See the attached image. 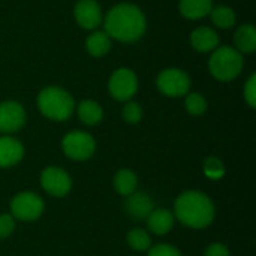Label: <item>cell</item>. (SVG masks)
<instances>
[{
  "label": "cell",
  "mask_w": 256,
  "mask_h": 256,
  "mask_svg": "<svg viewBox=\"0 0 256 256\" xmlns=\"http://www.w3.org/2000/svg\"><path fill=\"white\" fill-rule=\"evenodd\" d=\"M174 222H176L174 214L171 212L165 210V208L153 210L150 213V216L147 218L148 231L153 232V234H156V236H165V234H168L174 228Z\"/></svg>",
  "instance_id": "cell-14"
},
{
  "label": "cell",
  "mask_w": 256,
  "mask_h": 256,
  "mask_svg": "<svg viewBox=\"0 0 256 256\" xmlns=\"http://www.w3.org/2000/svg\"><path fill=\"white\" fill-rule=\"evenodd\" d=\"M75 20L86 30H94L102 22V9L96 0H80L75 6Z\"/></svg>",
  "instance_id": "cell-11"
},
{
  "label": "cell",
  "mask_w": 256,
  "mask_h": 256,
  "mask_svg": "<svg viewBox=\"0 0 256 256\" xmlns=\"http://www.w3.org/2000/svg\"><path fill=\"white\" fill-rule=\"evenodd\" d=\"M153 210H154V202L146 192H136L135 190L132 195L126 196L124 212L135 222L147 220V218L150 216V213Z\"/></svg>",
  "instance_id": "cell-12"
},
{
  "label": "cell",
  "mask_w": 256,
  "mask_h": 256,
  "mask_svg": "<svg viewBox=\"0 0 256 256\" xmlns=\"http://www.w3.org/2000/svg\"><path fill=\"white\" fill-rule=\"evenodd\" d=\"M214 216V204L202 192L188 190L176 201V218L188 228L204 230L213 224Z\"/></svg>",
  "instance_id": "cell-2"
},
{
  "label": "cell",
  "mask_w": 256,
  "mask_h": 256,
  "mask_svg": "<svg viewBox=\"0 0 256 256\" xmlns=\"http://www.w3.org/2000/svg\"><path fill=\"white\" fill-rule=\"evenodd\" d=\"M128 244L136 252H146L152 248V238L147 231L135 228L128 234Z\"/></svg>",
  "instance_id": "cell-22"
},
{
  "label": "cell",
  "mask_w": 256,
  "mask_h": 256,
  "mask_svg": "<svg viewBox=\"0 0 256 256\" xmlns=\"http://www.w3.org/2000/svg\"><path fill=\"white\" fill-rule=\"evenodd\" d=\"M123 118L129 124H136L142 120V108L136 102H129L123 108Z\"/></svg>",
  "instance_id": "cell-24"
},
{
  "label": "cell",
  "mask_w": 256,
  "mask_h": 256,
  "mask_svg": "<svg viewBox=\"0 0 256 256\" xmlns=\"http://www.w3.org/2000/svg\"><path fill=\"white\" fill-rule=\"evenodd\" d=\"M236 42V50L238 52H244V54H250L256 50V28L252 24H244L242 26L234 38Z\"/></svg>",
  "instance_id": "cell-19"
},
{
  "label": "cell",
  "mask_w": 256,
  "mask_h": 256,
  "mask_svg": "<svg viewBox=\"0 0 256 256\" xmlns=\"http://www.w3.org/2000/svg\"><path fill=\"white\" fill-rule=\"evenodd\" d=\"M190 42H192V46L196 51L208 52V51H214L218 48L219 36L210 27H200V28L194 30V33L190 36Z\"/></svg>",
  "instance_id": "cell-15"
},
{
  "label": "cell",
  "mask_w": 256,
  "mask_h": 256,
  "mask_svg": "<svg viewBox=\"0 0 256 256\" xmlns=\"http://www.w3.org/2000/svg\"><path fill=\"white\" fill-rule=\"evenodd\" d=\"M108 90L110 94L118 102L130 100L138 92V78L135 72L128 68L117 69L110 78Z\"/></svg>",
  "instance_id": "cell-7"
},
{
  "label": "cell",
  "mask_w": 256,
  "mask_h": 256,
  "mask_svg": "<svg viewBox=\"0 0 256 256\" xmlns=\"http://www.w3.org/2000/svg\"><path fill=\"white\" fill-rule=\"evenodd\" d=\"M26 124V111L21 104L6 100L0 104V134H15Z\"/></svg>",
  "instance_id": "cell-10"
},
{
  "label": "cell",
  "mask_w": 256,
  "mask_h": 256,
  "mask_svg": "<svg viewBox=\"0 0 256 256\" xmlns=\"http://www.w3.org/2000/svg\"><path fill=\"white\" fill-rule=\"evenodd\" d=\"M213 9V0H180V12L188 20H201Z\"/></svg>",
  "instance_id": "cell-16"
},
{
  "label": "cell",
  "mask_w": 256,
  "mask_h": 256,
  "mask_svg": "<svg viewBox=\"0 0 256 256\" xmlns=\"http://www.w3.org/2000/svg\"><path fill=\"white\" fill-rule=\"evenodd\" d=\"M24 158L22 144L10 136H0V168H10Z\"/></svg>",
  "instance_id": "cell-13"
},
{
  "label": "cell",
  "mask_w": 256,
  "mask_h": 256,
  "mask_svg": "<svg viewBox=\"0 0 256 256\" xmlns=\"http://www.w3.org/2000/svg\"><path fill=\"white\" fill-rule=\"evenodd\" d=\"M40 184L48 195L63 198L72 189V178L64 170L57 166H48L40 174Z\"/></svg>",
  "instance_id": "cell-9"
},
{
  "label": "cell",
  "mask_w": 256,
  "mask_h": 256,
  "mask_svg": "<svg viewBox=\"0 0 256 256\" xmlns=\"http://www.w3.org/2000/svg\"><path fill=\"white\" fill-rule=\"evenodd\" d=\"M244 98H246V102L249 104V106H250V108H255L256 106V75L255 74L249 78V81H248V84H246V87H244Z\"/></svg>",
  "instance_id": "cell-28"
},
{
  "label": "cell",
  "mask_w": 256,
  "mask_h": 256,
  "mask_svg": "<svg viewBox=\"0 0 256 256\" xmlns=\"http://www.w3.org/2000/svg\"><path fill=\"white\" fill-rule=\"evenodd\" d=\"M39 111L52 122H64L75 111V100L70 93L60 87H46L38 96Z\"/></svg>",
  "instance_id": "cell-3"
},
{
  "label": "cell",
  "mask_w": 256,
  "mask_h": 256,
  "mask_svg": "<svg viewBox=\"0 0 256 256\" xmlns=\"http://www.w3.org/2000/svg\"><path fill=\"white\" fill-rule=\"evenodd\" d=\"M243 56L236 48L220 46L216 48L210 58V72L212 75L222 82H228L236 80L243 70Z\"/></svg>",
  "instance_id": "cell-4"
},
{
  "label": "cell",
  "mask_w": 256,
  "mask_h": 256,
  "mask_svg": "<svg viewBox=\"0 0 256 256\" xmlns=\"http://www.w3.org/2000/svg\"><path fill=\"white\" fill-rule=\"evenodd\" d=\"M86 48L93 57H104L111 50V38L105 32H94L87 38Z\"/></svg>",
  "instance_id": "cell-20"
},
{
  "label": "cell",
  "mask_w": 256,
  "mask_h": 256,
  "mask_svg": "<svg viewBox=\"0 0 256 256\" xmlns=\"http://www.w3.org/2000/svg\"><path fill=\"white\" fill-rule=\"evenodd\" d=\"M45 210L44 200L34 192H21L10 201V214L15 220L34 222Z\"/></svg>",
  "instance_id": "cell-5"
},
{
  "label": "cell",
  "mask_w": 256,
  "mask_h": 256,
  "mask_svg": "<svg viewBox=\"0 0 256 256\" xmlns=\"http://www.w3.org/2000/svg\"><path fill=\"white\" fill-rule=\"evenodd\" d=\"M206 256H231L230 249L222 243H213L207 248Z\"/></svg>",
  "instance_id": "cell-29"
},
{
  "label": "cell",
  "mask_w": 256,
  "mask_h": 256,
  "mask_svg": "<svg viewBox=\"0 0 256 256\" xmlns=\"http://www.w3.org/2000/svg\"><path fill=\"white\" fill-rule=\"evenodd\" d=\"M213 22L220 28H231L236 24V12L228 6H218L210 12Z\"/></svg>",
  "instance_id": "cell-21"
},
{
  "label": "cell",
  "mask_w": 256,
  "mask_h": 256,
  "mask_svg": "<svg viewBox=\"0 0 256 256\" xmlns=\"http://www.w3.org/2000/svg\"><path fill=\"white\" fill-rule=\"evenodd\" d=\"M148 256H183L182 252L171 246V244H158L154 248H150Z\"/></svg>",
  "instance_id": "cell-27"
},
{
  "label": "cell",
  "mask_w": 256,
  "mask_h": 256,
  "mask_svg": "<svg viewBox=\"0 0 256 256\" xmlns=\"http://www.w3.org/2000/svg\"><path fill=\"white\" fill-rule=\"evenodd\" d=\"M78 117L84 124L96 126L104 118V110L98 102L92 99H86L78 105Z\"/></svg>",
  "instance_id": "cell-18"
},
{
  "label": "cell",
  "mask_w": 256,
  "mask_h": 256,
  "mask_svg": "<svg viewBox=\"0 0 256 256\" xmlns=\"http://www.w3.org/2000/svg\"><path fill=\"white\" fill-rule=\"evenodd\" d=\"M204 171L210 178H220L225 172L224 164L222 160H219L218 158H208L204 164Z\"/></svg>",
  "instance_id": "cell-25"
},
{
  "label": "cell",
  "mask_w": 256,
  "mask_h": 256,
  "mask_svg": "<svg viewBox=\"0 0 256 256\" xmlns=\"http://www.w3.org/2000/svg\"><path fill=\"white\" fill-rule=\"evenodd\" d=\"M105 33L124 44L136 42L142 38L147 28L146 15L142 10L130 3H120L114 6L105 18Z\"/></svg>",
  "instance_id": "cell-1"
},
{
  "label": "cell",
  "mask_w": 256,
  "mask_h": 256,
  "mask_svg": "<svg viewBox=\"0 0 256 256\" xmlns=\"http://www.w3.org/2000/svg\"><path fill=\"white\" fill-rule=\"evenodd\" d=\"M186 110L190 116L200 117L207 111V100L200 93H190L186 98Z\"/></svg>",
  "instance_id": "cell-23"
},
{
  "label": "cell",
  "mask_w": 256,
  "mask_h": 256,
  "mask_svg": "<svg viewBox=\"0 0 256 256\" xmlns=\"http://www.w3.org/2000/svg\"><path fill=\"white\" fill-rule=\"evenodd\" d=\"M158 88L168 98H182L190 90V78L182 69H165L158 76Z\"/></svg>",
  "instance_id": "cell-8"
},
{
  "label": "cell",
  "mask_w": 256,
  "mask_h": 256,
  "mask_svg": "<svg viewBox=\"0 0 256 256\" xmlns=\"http://www.w3.org/2000/svg\"><path fill=\"white\" fill-rule=\"evenodd\" d=\"M62 148H63V153L69 159L76 160V162H84V160H88L94 154L96 141L87 132L74 130L63 138Z\"/></svg>",
  "instance_id": "cell-6"
},
{
  "label": "cell",
  "mask_w": 256,
  "mask_h": 256,
  "mask_svg": "<svg viewBox=\"0 0 256 256\" xmlns=\"http://www.w3.org/2000/svg\"><path fill=\"white\" fill-rule=\"evenodd\" d=\"M112 184H114V189L118 195L122 196H129L132 195L135 190H136V186H138V177L136 174L132 171V170H120L116 176H114V180H112Z\"/></svg>",
  "instance_id": "cell-17"
},
{
  "label": "cell",
  "mask_w": 256,
  "mask_h": 256,
  "mask_svg": "<svg viewBox=\"0 0 256 256\" xmlns=\"http://www.w3.org/2000/svg\"><path fill=\"white\" fill-rule=\"evenodd\" d=\"M15 225L16 224L12 214H2L0 216V240L10 237L12 232L15 231Z\"/></svg>",
  "instance_id": "cell-26"
}]
</instances>
